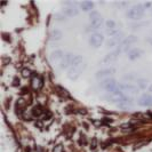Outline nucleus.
I'll return each instance as SVG.
<instances>
[{
	"mask_svg": "<svg viewBox=\"0 0 152 152\" xmlns=\"http://www.w3.org/2000/svg\"><path fill=\"white\" fill-rule=\"evenodd\" d=\"M149 42H150V44H151V45H152V37H151V38H150V39H149Z\"/></svg>",
	"mask_w": 152,
	"mask_h": 152,
	"instance_id": "obj_26",
	"label": "nucleus"
},
{
	"mask_svg": "<svg viewBox=\"0 0 152 152\" xmlns=\"http://www.w3.org/2000/svg\"><path fill=\"white\" fill-rule=\"evenodd\" d=\"M113 72H114L113 69H104V70L99 71L96 77H97L99 79H107V78H110L111 75H113Z\"/></svg>",
	"mask_w": 152,
	"mask_h": 152,
	"instance_id": "obj_12",
	"label": "nucleus"
},
{
	"mask_svg": "<svg viewBox=\"0 0 152 152\" xmlns=\"http://www.w3.org/2000/svg\"><path fill=\"white\" fill-rule=\"evenodd\" d=\"M64 55L65 54L63 53L62 50H55L53 53L50 54V61L53 62V63H56V62H60L63 60V57H64Z\"/></svg>",
	"mask_w": 152,
	"mask_h": 152,
	"instance_id": "obj_13",
	"label": "nucleus"
},
{
	"mask_svg": "<svg viewBox=\"0 0 152 152\" xmlns=\"http://www.w3.org/2000/svg\"><path fill=\"white\" fill-rule=\"evenodd\" d=\"M118 107H121V109H129V107H133V99H130V97H128V96H126V97L118 104Z\"/></svg>",
	"mask_w": 152,
	"mask_h": 152,
	"instance_id": "obj_15",
	"label": "nucleus"
},
{
	"mask_svg": "<svg viewBox=\"0 0 152 152\" xmlns=\"http://www.w3.org/2000/svg\"><path fill=\"white\" fill-rule=\"evenodd\" d=\"M31 84H32V87H33L34 89H40V88L44 86V79L40 76H38V75H34L33 78H32Z\"/></svg>",
	"mask_w": 152,
	"mask_h": 152,
	"instance_id": "obj_10",
	"label": "nucleus"
},
{
	"mask_svg": "<svg viewBox=\"0 0 152 152\" xmlns=\"http://www.w3.org/2000/svg\"><path fill=\"white\" fill-rule=\"evenodd\" d=\"M101 87L103 89H105L107 93H112V91H117L119 88V85L117 84V81L114 80L113 78H107V79H104L101 83Z\"/></svg>",
	"mask_w": 152,
	"mask_h": 152,
	"instance_id": "obj_4",
	"label": "nucleus"
},
{
	"mask_svg": "<svg viewBox=\"0 0 152 152\" xmlns=\"http://www.w3.org/2000/svg\"><path fill=\"white\" fill-rule=\"evenodd\" d=\"M63 150H64V149H63V145H62V144H57L53 149V152H63Z\"/></svg>",
	"mask_w": 152,
	"mask_h": 152,
	"instance_id": "obj_24",
	"label": "nucleus"
},
{
	"mask_svg": "<svg viewBox=\"0 0 152 152\" xmlns=\"http://www.w3.org/2000/svg\"><path fill=\"white\" fill-rule=\"evenodd\" d=\"M119 54H120V50H119V49H115L112 53L107 54V56L104 57V63H111V62H113L114 60L118 57Z\"/></svg>",
	"mask_w": 152,
	"mask_h": 152,
	"instance_id": "obj_16",
	"label": "nucleus"
},
{
	"mask_svg": "<svg viewBox=\"0 0 152 152\" xmlns=\"http://www.w3.org/2000/svg\"><path fill=\"white\" fill-rule=\"evenodd\" d=\"M80 7H81V9L85 10V12H89V10H91L93 7H94V2H91V1H83V2L80 4Z\"/></svg>",
	"mask_w": 152,
	"mask_h": 152,
	"instance_id": "obj_18",
	"label": "nucleus"
},
{
	"mask_svg": "<svg viewBox=\"0 0 152 152\" xmlns=\"http://www.w3.org/2000/svg\"><path fill=\"white\" fill-rule=\"evenodd\" d=\"M138 105H141V107H152V95L143 94L138 99Z\"/></svg>",
	"mask_w": 152,
	"mask_h": 152,
	"instance_id": "obj_8",
	"label": "nucleus"
},
{
	"mask_svg": "<svg viewBox=\"0 0 152 152\" xmlns=\"http://www.w3.org/2000/svg\"><path fill=\"white\" fill-rule=\"evenodd\" d=\"M91 24H89V28H88V31H96L99 30V28L102 26V17L99 15L97 12H91Z\"/></svg>",
	"mask_w": 152,
	"mask_h": 152,
	"instance_id": "obj_2",
	"label": "nucleus"
},
{
	"mask_svg": "<svg viewBox=\"0 0 152 152\" xmlns=\"http://www.w3.org/2000/svg\"><path fill=\"white\" fill-rule=\"evenodd\" d=\"M136 40H137V39H136V37H135V36H130V37L126 38L124 41H122V44L119 46V48H118V49L121 52V50H124V49H126L128 46H130L132 44H134Z\"/></svg>",
	"mask_w": 152,
	"mask_h": 152,
	"instance_id": "obj_11",
	"label": "nucleus"
},
{
	"mask_svg": "<svg viewBox=\"0 0 152 152\" xmlns=\"http://www.w3.org/2000/svg\"><path fill=\"white\" fill-rule=\"evenodd\" d=\"M103 41H104V37L99 33V32H94V33H91L89 39H88V42H89V45L91 47H94V48H99L101 47V45L103 44Z\"/></svg>",
	"mask_w": 152,
	"mask_h": 152,
	"instance_id": "obj_5",
	"label": "nucleus"
},
{
	"mask_svg": "<svg viewBox=\"0 0 152 152\" xmlns=\"http://www.w3.org/2000/svg\"><path fill=\"white\" fill-rule=\"evenodd\" d=\"M124 40H125V39H124V34H122L121 32H119V33L114 34L112 37H110L109 41H107V47L114 48V47H117V46L121 45Z\"/></svg>",
	"mask_w": 152,
	"mask_h": 152,
	"instance_id": "obj_6",
	"label": "nucleus"
},
{
	"mask_svg": "<svg viewBox=\"0 0 152 152\" xmlns=\"http://www.w3.org/2000/svg\"><path fill=\"white\" fill-rule=\"evenodd\" d=\"M85 68H86V65H85L84 63H83V64H80V65L71 66L68 71L69 79H71V80H76V79H78V78L80 77V75L83 73V71L85 70Z\"/></svg>",
	"mask_w": 152,
	"mask_h": 152,
	"instance_id": "obj_3",
	"label": "nucleus"
},
{
	"mask_svg": "<svg viewBox=\"0 0 152 152\" xmlns=\"http://www.w3.org/2000/svg\"><path fill=\"white\" fill-rule=\"evenodd\" d=\"M72 58H73V55L72 54H65L64 55V57H63V60L61 61V69H70L71 68V64H72Z\"/></svg>",
	"mask_w": 152,
	"mask_h": 152,
	"instance_id": "obj_9",
	"label": "nucleus"
},
{
	"mask_svg": "<svg viewBox=\"0 0 152 152\" xmlns=\"http://www.w3.org/2000/svg\"><path fill=\"white\" fill-rule=\"evenodd\" d=\"M63 14L66 16H76L77 14H78V9L75 7H69V8H66V9H64Z\"/></svg>",
	"mask_w": 152,
	"mask_h": 152,
	"instance_id": "obj_19",
	"label": "nucleus"
},
{
	"mask_svg": "<svg viewBox=\"0 0 152 152\" xmlns=\"http://www.w3.org/2000/svg\"><path fill=\"white\" fill-rule=\"evenodd\" d=\"M144 12H145V8H144V6H143V4H138V5L133 6V7L127 12V16L129 17L130 20L136 21V20H141V18L143 17Z\"/></svg>",
	"mask_w": 152,
	"mask_h": 152,
	"instance_id": "obj_1",
	"label": "nucleus"
},
{
	"mask_svg": "<svg viewBox=\"0 0 152 152\" xmlns=\"http://www.w3.org/2000/svg\"><path fill=\"white\" fill-rule=\"evenodd\" d=\"M105 26H107V32L112 37L114 34H117V33H119V29H118V25H117V23L112 21V20H109L107 21L105 23Z\"/></svg>",
	"mask_w": 152,
	"mask_h": 152,
	"instance_id": "obj_7",
	"label": "nucleus"
},
{
	"mask_svg": "<svg viewBox=\"0 0 152 152\" xmlns=\"http://www.w3.org/2000/svg\"><path fill=\"white\" fill-rule=\"evenodd\" d=\"M62 38V32L58 30H53L50 32V39L52 40H60Z\"/></svg>",
	"mask_w": 152,
	"mask_h": 152,
	"instance_id": "obj_21",
	"label": "nucleus"
},
{
	"mask_svg": "<svg viewBox=\"0 0 152 152\" xmlns=\"http://www.w3.org/2000/svg\"><path fill=\"white\" fill-rule=\"evenodd\" d=\"M120 89L121 91H128V93H137V87L135 86H132V85H128V84H124V85H120Z\"/></svg>",
	"mask_w": 152,
	"mask_h": 152,
	"instance_id": "obj_17",
	"label": "nucleus"
},
{
	"mask_svg": "<svg viewBox=\"0 0 152 152\" xmlns=\"http://www.w3.org/2000/svg\"><path fill=\"white\" fill-rule=\"evenodd\" d=\"M136 83H137V86H138L141 89H145V88L149 86V81H148L146 79H143V78H140V79H137Z\"/></svg>",
	"mask_w": 152,
	"mask_h": 152,
	"instance_id": "obj_20",
	"label": "nucleus"
},
{
	"mask_svg": "<svg viewBox=\"0 0 152 152\" xmlns=\"http://www.w3.org/2000/svg\"><path fill=\"white\" fill-rule=\"evenodd\" d=\"M142 55H143V52L140 48H134V49L129 50L128 57H129V60H136V58H140Z\"/></svg>",
	"mask_w": 152,
	"mask_h": 152,
	"instance_id": "obj_14",
	"label": "nucleus"
},
{
	"mask_svg": "<svg viewBox=\"0 0 152 152\" xmlns=\"http://www.w3.org/2000/svg\"><path fill=\"white\" fill-rule=\"evenodd\" d=\"M42 107H40V105H37V107H33V110H32V113H33V115L34 117H40L41 114H42Z\"/></svg>",
	"mask_w": 152,
	"mask_h": 152,
	"instance_id": "obj_22",
	"label": "nucleus"
},
{
	"mask_svg": "<svg viewBox=\"0 0 152 152\" xmlns=\"http://www.w3.org/2000/svg\"><path fill=\"white\" fill-rule=\"evenodd\" d=\"M22 76L25 77V78H28V77H31L32 76V73H31V71L29 69H24L22 71Z\"/></svg>",
	"mask_w": 152,
	"mask_h": 152,
	"instance_id": "obj_23",
	"label": "nucleus"
},
{
	"mask_svg": "<svg viewBox=\"0 0 152 152\" xmlns=\"http://www.w3.org/2000/svg\"><path fill=\"white\" fill-rule=\"evenodd\" d=\"M149 91H150V95H152V85L149 87Z\"/></svg>",
	"mask_w": 152,
	"mask_h": 152,
	"instance_id": "obj_25",
	"label": "nucleus"
}]
</instances>
